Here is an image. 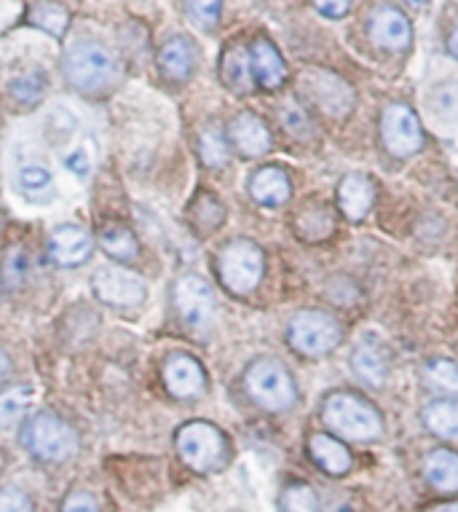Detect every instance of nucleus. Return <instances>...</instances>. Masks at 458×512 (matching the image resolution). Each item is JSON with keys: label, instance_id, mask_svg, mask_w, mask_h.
Instances as JSON below:
<instances>
[{"label": "nucleus", "instance_id": "obj_1", "mask_svg": "<svg viewBox=\"0 0 458 512\" xmlns=\"http://www.w3.org/2000/svg\"><path fill=\"white\" fill-rule=\"evenodd\" d=\"M62 70L70 84L84 94H105L118 81V62L113 51L97 41H75L62 57Z\"/></svg>", "mask_w": 458, "mask_h": 512}, {"label": "nucleus", "instance_id": "obj_2", "mask_svg": "<svg viewBox=\"0 0 458 512\" xmlns=\"http://www.w3.org/2000/svg\"><path fill=\"white\" fill-rule=\"evenodd\" d=\"M322 419L335 435L354 443H373L384 435V419L354 392H330L322 403Z\"/></svg>", "mask_w": 458, "mask_h": 512}, {"label": "nucleus", "instance_id": "obj_3", "mask_svg": "<svg viewBox=\"0 0 458 512\" xmlns=\"http://www.w3.org/2000/svg\"><path fill=\"white\" fill-rule=\"evenodd\" d=\"M263 250L250 239H234L217 255V274L225 290L234 295H250L263 279Z\"/></svg>", "mask_w": 458, "mask_h": 512}, {"label": "nucleus", "instance_id": "obj_4", "mask_svg": "<svg viewBox=\"0 0 458 512\" xmlns=\"http://www.w3.org/2000/svg\"><path fill=\"white\" fill-rule=\"evenodd\" d=\"M22 440H25L27 451L43 462H67L78 451V437H75L73 427L51 411L38 413L27 421Z\"/></svg>", "mask_w": 458, "mask_h": 512}, {"label": "nucleus", "instance_id": "obj_5", "mask_svg": "<svg viewBox=\"0 0 458 512\" xmlns=\"http://www.w3.org/2000/svg\"><path fill=\"white\" fill-rule=\"evenodd\" d=\"M244 384H247L252 400L266 411H287L298 400L295 378L290 376V370L284 368L282 362L276 360H258L255 365H250Z\"/></svg>", "mask_w": 458, "mask_h": 512}, {"label": "nucleus", "instance_id": "obj_6", "mask_svg": "<svg viewBox=\"0 0 458 512\" xmlns=\"http://www.w3.org/2000/svg\"><path fill=\"white\" fill-rule=\"evenodd\" d=\"M287 338L295 352L306 354V357H322V354L333 352L335 346L341 344L343 330L341 322L327 314V311L309 309L298 311L290 319V328H287Z\"/></svg>", "mask_w": 458, "mask_h": 512}, {"label": "nucleus", "instance_id": "obj_7", "mask_svg": "<svg viewBox=\"0 0 458 512\" xmlns=\"http://www.w3.org/2000/svg\"><path fill=\"white\" fill-rule=\"evenodd\" d=\"M177 451L196 472H215L225 464L228 443L223 432L207 421H191L177 432Z\"/></svg>", "mask_w": 458, "mask_h": 512}, {"label": "nucleus", "instance_id": "obj_8", "mask_svg": "<svg viewBox=\"0 0 458 512\" xmlns=\"http://www.w3.org/2000/svg\"><path fill=\"white\" fill-rule=\"evenodd\" d=\"M172 301L185 322V328L196 333V336H207L215 322V293L212 287L201 277H183L177 279L175 290H172Z\"/></svg>", "mask_w": 458, "mask_h": 512}, {"label": "nucleus", "instance_id": "obj_9", "mask_svg": "<svg viewBox=\"0 0 458 512\" xmlns=\"http://www.w3.org/2000/svg\"><path fill=\"white\" fill-rule=\"evenodd\" d=\"M300 92L309 97V102L317 110H322L330 118H343L354 105V92L351 86L327 70H306L300 76Z\"/></svg>", "mask_w": 458, "mask_h": 512}, {"label": "nucleus", "instance_id": "obj_10", "mask_svg": "<svg viewBox=\"0 0 458 512\" xmlns=\"http://www.w3.org/2000/svg\"><path fill=\"white\" fill-rule=\"evenodd\" d=\"M381 137H384L386 151L392 153V156H400V159H408V156L421 151V145H424L421 121L402 102H392V105L384 108V116H381Z\"/></svg>", "mask_w": 458, "mask_h": 512}, {"label": "nucleus", "instance_id": "obj_11", "mask_svg": "<svg viewBox=\"0 0 458 512\" xmlns=\"http://www.w3.org/2000/svg\"><path fill=\"white\" fill-rule=\"evenodd\" d=\"M92 287L97 298L110 306H140L148 295L140 274L121 266H102L100 271H94Z\"/></svg>", "mask_w": 458, "mask_h": 512}, {"label": "nucleus", "instance_id": "obj_12", "mask_svg": "<svg viewBox=\"0 0 458 512\" xmlns=\"http://www.w3.org/2000/svg\"><path fill=\"white\" fill-rule=\"evenodd\" d=\"M370 38H373L375 46L386 51H405L413 43V27L400 9L381 6L370 17Z\"/></svg>", "mask_w": 458, "mask_h": 512}, {"label": "nucleus", "instance_id": "obj_13", "mask_svg": "<svg viewBox=\"0 0 458 512\" xmlns=\"http://www.w3.org/2000/svg\"><path fill=\"white\" fill-rule=\"evenodd\" d=\"M389 352L384 344H378L373 338L359 341L357 349L351 352V373L365 384V387H384L386 378H389Z\"/></svg>", "mask_w": 458, "mask_h": 512}, {"label": "nucleus", "instance_id": "obj_14", "mask_svg": "<svg viewBox=\"0 0 458 512\" xmlns=\"http://www.w3.org/2000/svg\"><path fill=\"white\" fill-rule=\"evenodd\" d=\"M164 384L180 400H191V397H199L204 392L207 376H204V368L193 357H188V354H175L164 365Z\"/></svg>", "mask_w": 458, "mask_h": 512}, {"label": "nucleus", "instance_id": "obj_15", "mask_svg": "<svg viewBox=\"0 0 458 512\" xmlns=\"http://www.w3.org/2000/svg\"><path fill=\"white\" fill-rule=\"evenodd\" d=\"M228 135H231L236 151L250 159L263 156L271 148V132H268L266 121L255 113H239L228 126Z\"/></svg>", "mask_w": 458, "mask_h": 512}, {"label": "nucleus", "instance_id": "obj_16", "mask_svg": "<svg viewBox=\"0 0 458 512\" xmlns=\"http://www.w3.org/2000/svg\"><path fill=\"white\" fill-rule=\"evenodd\" d=\"M49 255L59 266H78L92 255V236L81 226H59L49 239Z\"/></svg>", "mask_w": 458, "mask_h": 512}, {"label": "nucleus", "instance_id": "obj_17", "mask_svg": "<svg viewBox=\"0 0 458 512\" xmlns=\"http://www.w3.org/2000/svg\"><path fill=\"white\" fill-rule=\"evenodd\" d=\"M375 185L362 172H351L338 183V207L349 220H362L373 210Z\"/></svg>", "mask_w": 458, "mask_h": 512}, {"label": "nucleus", "instance_id": "obj_18", "mask_svg": "<svg viewBox=\"0 0 458 512\" xmlns=\"http://www.w3.org/2000/svg\"><path fill=\"white\" fill-rule=\"evenodd\" d=\"M250 62H252V76L263 89H279L287 81V68H284L282 54L276 51V46L266 38L250 46Z\"/></svg>", "mask_w": 458, "mask_h": 512}, {"label": "nucleus", "instance_id": "obj_19", "mask_svg": "<svg viewBox=\"0 0 458 512\" xmlns=\"http://www.w3.org/2000/svg\"><path fill=\"white\" fill-rule=\"evenodd\" d=\"M309 454L311 459L327 472V475H333V478H341L346 472L351 470V451L346 445L333 435H325V432H317V435H311L309 440Z\"/></svg>", "mask_w": 458, "mask_h": 512}, {"label": "nucleus", "instance_id": "obj_20", "mask_svg": "<svg viewBox=\"0 0 458 512\" xmlns=\"http://www.w3.org/2000/svg\"><path fill=\"white\" fill-rule=\"evenodd\" d=\"M250 194L263 207H282L292 194L290 177L279 167L258 169L250 180Z\"/></svg>", "mask_w": 458, "mask_h": 512}, {"label": "nucleus", "instance_id": "obj_21", "mask_svg": "<svg viewBox=\"0 0 458 512\" xmlns=\"http://www.w3.org/2000/svg\"><path fill=\"white\" fill-rule=\"evenodd\" d=\"M220 78H223V84L228 86L231 92H252L255 76H252L250 49H244V46H231V49L225 51L223 62H220Z\"/></svg>", "mask_w": 458, "mask_h": 512}, {"label": "nucleus", "instance_id": "obj_22", "mask_svg": "<svg viewBox=\"0 0 458 512\" xmlns=\"http://www.w3.org/2000/svg\"><path fill=\"white\" fill-rule=\"evenodd\" d=\"M159 68L167 81H185L193 70V49L188 38L177 35L172 41L164 43L159 54Z\"/></svg>", "mask_w": 458, "mask_h": 512}, {"label": "nucleus", "instance_id": "obj_23", "mask_svg": "<svg viewBox=\"0 0 458 512\" xmlns=\"http://www.w3.org/2000/svg\"><path fill=\"white\" fill-rule=\"evenodd\" d=\"M424 475L437 491H458V454L448 451V448H437L426 456Z\"/></svg>", "mask_w": 458, "mask_h": 512}, {"label": "nucleus", "instance_id": "obj_24", "mask_svg": "<svg viewBox=\"0 0 458 512\" xmlns=\"http://www.w3.org/2000/svg\"><path fill=\"white\" fill-rule=\"evenodd\" d=\"M426 429L445 440H458V400L440 397L424 408Z\"/></svg>", "mask_w": 458, "mask_h": 512}, {"label": "nucleus", "instance_id": "obj_25", "mask_svg": "<svg viewBox=\"0 0 458 512\" xmlns=\"http://www.w3.org/2000/svg\"><path fill=\"white\" fill-rule=\"evenodd\" d=\"M100 244L110 258H118V261H134V258L140 255L137 236H134L126 226H118V223H110V226L102 228Z\"/></svg>", "mask_w": 458, "mask_h": 512}, {"label": "nucleus", "instance_id": "obj_26", "mask_svg": "<svg viewBox=\"0 0 458 512\" xmlns=\"http://www.w3.org/2000/svg\"><path fill=\"white\" fill-rule=\"evenodd\" d=\"M19 191L30 199V202H49L54 194V180L46 167L30 164V167L19 169Z\"/></svg>", "mask_w": 458, "mask_h": 512}, {"label": "nucleus", "instance_id": "obj_27", "mask_svg": "<svg viewBox=\"0 0 458 512\" xmlns=\"http://www.w3.org/2000/svg\"><path fill=\"white\" fill-rule=\"evenodd\" d=\"M333 228V215H330L325 204H311V207H306L298 215V234L303 239L319 242V239H327V236L333 234Z\"/></svg>", "mask_w": 458, "mask_h": 512}, {"label": "nucleus", "instance_id": "obj_28", "mask_svg": "<svg viewBox=\"0 0 458 512\" xmlns=\"http://www.w3.org/2000/svg\"><path fill=\"white\" fill-rule=\"evenodd\" d=\"M27 22L35 27H41V30L51 33L54 38H59V35H65L67 25H70V14H67L62 6H57V3L43 0V3H35L33 9H30Z\"/></svg>", "mask_w": 458, "mask_h": 512}, {"label": "nucleus", "instance_id": "obj_29", "mask_svg": "<svg viewBox=\"0 0 458 512\" xmlns=\"http://www.w3.org/2000/svg\"><path fill=\"white\" fill-rule=\"evenodd\" d=\"M424 381L429 389L442 395H458V365L453 360H429L424 368Z\"/></svg>", "mask_w": 458, "mask_h": 512}, {"label": "nucleus", "instance_id": "obj_30", "mask_svg": "<svg viewBox=\"0 0 458 512\" xmlns=\"http://www.w3.org/2000/svg\"><path fill=\"white\" fill-rule=\"evenodd\" d=\"M27 271H30V261H27L25 247H9L3 252V263H0V277H3V285L9 290H17V287L25 285Z\"/></svg>", "mask_w": 458, "mask_h": 512}, {"label": "nucleus", "instance_id": "obj_31", "mask_svg": "<svg viewBox=\"0 0 458 512\" xmlns=\"http://www.w3.org/2000/svg\"><path fill=\"white\" fill-rule=\"evenodd\" d=\"M279 507H282V512H322L317 491L309 483H292V486L284 488Z\"/></svg>", "mask_w": 458, "mask_h": 512}, {"label": "nucleus", "instance_id": "obj_32", "mask_svg": "<svg viewBox=\"0 0 458 512\" xmlns=\"http://www.w3.org/2000/svg\"><path fill=\"white\" fill-rule=\"evenodd\" d=\"M46 94V76L43 73H27L11 81V97L22 108H35Z\"/></svg>", "mask_w": 458, "mask_h": 512}, {"label": "nucleus", "instance_id": "obj_33", "mask_svg": "<svg viewBox=\"0 0 458 512\" xmlns=\"http://www.w3.org/2000/svg\"><path fill=\"white\" fill-rule=\"evenodd\" d=\"M191 220L201 234H209V231H215V228L223 226V220H225L223 204L215 202V199L207 194L199 196L191 207Z\"/></svg>", "mask_w": 458, "mask_h": 512}, {"label": "nucleus", "instance_id": "obj_34", "mask_svg": "<svg viewBox=\"0 0 458 512\" xmlns=\"http://www.w3.org/2000/svg\"><path fill=\"white\" fill-rule=\"evenodd\" d=\"M199 153H201V161H204V164L212 169L223 167L225 161H228V145H225L223 132H220L217 126H207V129H201Z\"/></svg>", "mask_w": 458, "mask_h": 512}, {"label": "nucleus", "instance_id": "obj_35", "mask_svg": "<svg viewBox=\"0 0 458 512\" xmlns=\"http://www.w3.org/2000/svg\"><path fill=\"white\" fill-rule=\"evenodd\" d=\"M30 397L33 392L27 387H17L9 389V392H3L0 395V424H14L25 416L27 405H30Z\"/></svg>", "mask_w": 458, "mask_h": 512}, {"label": "nucleus", "instance_id": "obj_36", "mask_svg": "<svg viewBox=\"0 0 458 512\" xmlns=\"http://www.w3.org/2000/svg\"><path fill=\"white\" fill-rule=\"evenodd\" d=\"M220 6H223V0H185L188 17L201 30H215L217 19H220Z\"/></svg>", "mask_w": 458, "mask_h": 512}, {"label": "nucleus", "instance_id": "obj_37", "mask_svg": "<svg viewBox=\"0 0 458 512\" xmlns=\"http://www.w3.org/2000/svg\"><path fill=\"white\" fill-rule=\"evenodd\" d=\"M279 118H282V126L287 129V135L298 137V140H309L311 137L309 113L303 108H298V105H284Z\"/></svg>", "mask_w": 458, "mask_h": 512}, {"label": "nucleus", "instance_id": "obj_38", "mask_svg": "<svg viewBox=\"0 0 458 512\" xmlns=\"http://www.w3.org/2000/svg\"><path fill=\"white\" fill-rule=\"evenodd\" d=\"M0 512H33V504L25 491L9 486L0 491Z\"/></svg>", "mask_w": 458, "mask_h": 512}, {"label": "nucleus", "instance_id": "obj_39", "mask_svg": "<svg viewBox=\"0 0 458 512\" xmlns=\"http://www.w3.org/2000/svg\"><path fill=\"white\" fill-rule=\"evenodd\" d=\"M437 110L445 118H458V84H445L437 89Z\"/></svg>", "mask_w": 458, "mask_h": 512}, {"label": "nucleus", "instance_id": "obj_40", "mask_svg": "<svg viewBox=\"0 0 458 512\" xmlns=\"http://www.w3.org/2000/svg\"><path fill=\"white\" fill-rule=\"evenodd\" d=\"M62 512H100L97 510V502L89 491H75L65 499L62 504Z\"/></svg>", "mask_w": 458, "mask_h": 512}, {"label": "nucleus", "instance_id": "obj_41", "mask_svg": "<svg viewBox=\"0 0 458 512\" xmlns=\"http://www.w3.org/2000/svg\"><path fill=\"white\" fill-rule=\"evenodd\" d=\"M314 6H317L319 14H325L330 19H341L346 17L354 6V0H314Z\"/></svg>", "mask_w": 458, "mask_h": 512}, {"label": "nucleus", "instance_id": "obj_42", "mask_svg": "<svg viewBox=\"0 0 458 512\" xmlns=\"http://www.w3.org/2000/svg\"><path fill=\"white\" fill-rule=\"evenodd\" d=\"M62 164H65V167L78 177L89 175V167H92V161H89V153H86V151L67 153L65 159H62Z\"/></svg>", "mask_w": 458, "mask_h": 512}, {"label": "nucleus", "instance_id": "obj_43", "mask_svg": "<svg viewBox=\"0 0 458 512\" xmlns=\"http://www.w3.org/2000/svg\"><path fill=\"white\" fill-rule=\"evenodd\" d=\"M448 49H450V54H453V57L458 59V19H456V25H453V30H450Z\"/></svg>", "mask_w": 458, "mask_h": 512}, {"label": "nucleus", "instance_id": "obj_44", "mask_svg": "<svg viewBox=\"0 0 458 512\" xmlns=\"http://www.w3.org/2000/svg\"><path fill=\"white\" fill-rule=\"evenodd\" d=\"M429 512H458V502H445V504H437V507H432Z\"/></svg>", "mask_w": 458, "mask_h": 512}, {"label": "nucleus", "instance_id": "obj_45", "mask_svg": "<svg viewBox=\"0 0 458 512\" xmlns=\"http://www.w3.org/2000/svg\"><path fill=\"white\" fill-rule=\"evenodd\" d=\"M6 373H9V357L0 352V378L6 376Z\"/></svg>", "mask_w": 458, "mask_h": 512}, {"label": "nucleus", "instance_id": "obj_46", "mask_svg": "<svg viewBox=\"0 0 458 512\" xmlns=\"http://www.w3.org/2000/svg\"><path fill=\"white\" fill-rule=\"evenodd\" d=\"M405 3H410V6H426L429 0H405Z\"/></svg>", "mask_w": 458, "mask_h": 512}, {"label": "nucleus", "instance_id": "obj_47", "mask_svg": "<svg viewBox=\"0 0 458 512\" xmlns=\"http://www.w3.org/2000/svg\"><path fill=\"white\" fill-rule=\"evenodd\" d=\"M0 228H3V220H0Z\"/></svg>", "mask_w": 458, "mask_h": 512}]
</instances>
